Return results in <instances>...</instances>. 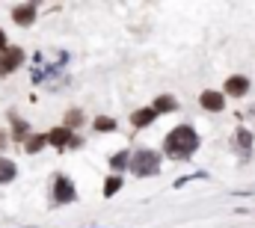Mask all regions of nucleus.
<instances>
[{"instance_id":"obj_1","label":"nucleus","mask_w":255,"mask_h":228,"mask_svg":"<svg viewBox=\"0 0 255 228\" xmlns=\"http://www.w3.org/2000/svg\"><path fill=\"white\" fill-rule=\"evenodd\" d=\"M196 148H199V133L193 130L190 124L172 127V130L166 133V139H163V151H166V157H172V160H187Z\"/></svg>"},{"instance_id":"obj_2","label":"nucleus","mask_w":255,"mask_h":228,"mask_svg":"<svg viewBox=\"0 0 255 228\" xmlns=\"http://www.w3.org/2000/svg\"><path fill=\"white\" fill-rule=\"evenodd\" d=\"M130 172H133L136 178L157 175V172H160V154H157V151H148V148H139L136 154H130Z\"/></svg>"},{"instance_id":"obj_3","label":"nucleus","mask_w":255,"mask_h":228,"mask_svg":"<svg viewBox=\"0 0 255 228\" xmlns=\"http://www.w3.org/2000/svg\"><path fill=\"white\" fill-rule=\"evenodd\" d=\"M74 199H77V190H74L71 178L60 175V178L54 181V205H68V202H74Z\"/></svg>"},{"instance_id":"obj_4","label":"nucleus","mask_w":255,"mask_h":228,"mask_svg":"<svg viewBox=\"0 0 255 228\" xmlns=\"http://www.w3.org/2000/svg\"><path fill=\"white\" fill-rule=\"evenodd\" d=\"M21 59H24V54H21V48H6L3 54H0V77H6V74H12L18 65H21Z\"/></svg>"},{"instance_id":"obj_5","label":"nucleus","mask_w":255,"mask_h":228,"mask_svg":"<svg viewBox=\"0 0 255 228\" xmlns=\"http://www.w3.org/2000/svg\"><path fill=\"white\" fill-rule=\"evenodd\" d=\"M36 3H24V6H15V12H12V18H15V24L18 27H30L33 21H36Z\"/></svg>"},{"instance_id":"obj_6","label":"nucleus","mask_w":255,"mask_h":228,"mask_svg":"<svg viewBox=\"0 0 255 228\" xmlns=\"http://www.w3.org/2000/svg\"><path fill=\"white\" fill-rule=\"evenodd\" d=\"M199 104H202L205 110H211V113H220V110L226 107V95H223V92H214V89H208V92H202Z\"/></svg>"},{"instance_id":"obj_7","label":"nucleus","mask_w":255,"mask_h":228,"mask_svg":"<svg viewBox=\"0 0 255 228\" xmlns=\"http://www.w3.org/2000/svg\"><path fill=\"white\" fill-rule=\"evenodd\" d=\"M247 92H250V80H247V77L235 74V77L226 80V95H232V98H244Z\"/></svg>"},{"instance_id":"obj_8","label":"nucleus","mask_w":255,"mask_h":228,"mask_svg":"<svg viewBox=\"0 0 255 228\" xmlns=\"http://www.w3.org/2000/svg\"><path fill=\"white\" fill-rule=\"evenodd\" d=\"M48 142H51V145H57V148H65V145H77V139L71 136V130H68V127H54V130L48 133Z\"/></svg>"},{"instance_id":"obj_9","label":"nucleus","mask_w":255,"mask_h":228,"mask_svg":"<svg viewBox=\"0 0 255 228\" xmlns=\"http://www.w3.org/2000/svg\"><path fill=\"white\" fill-rule=\"evenodd\" d=\"M154 118H157V113H154V107H142V110H136V113L130 115L133 127H145V124H151Z\"/></svg>"},{"instance_id":"obj_10","label":"nucleus","mask_w":255,"mask_h":228,"mask_svg":"<svg viewBox=\"0 0 255 228\" xmlns=\"http://www.w3.org/2000/svg\"><path fill=\"white\" fill-rule=\"evenodd\" d=\"M15 175H18V166H15L12 160L0 157V184H9V181H15Z\"/></svg>"},{"instance_id":"obj_11","label":"nucleus","mask_w":255,"mask_h":228,"mask_svg":"<svg viewBox=\"0 0 255 228\" xmlns=\"http://www.w3.org/2000/svg\"><path fill=\"white\" fill-rule=\"evenodd\" d=\"M235 145H238L241 151H250V148H253V133H250L247 127H241V130L235 133Z\"/></svg>"},{"instance_id":"obj_12","label":"nucleus","mask_w":255,"mask_h":228,"mask_svg":"<svg viewBox=\"0 0 255 228\" xmlns=\"http://www.w3.org/2000/svg\"><path fill=\"white\" fill-rule=\"evenodd\" d=\"M178 104H175V98H169V95H160L157 101H154V113H169V110H175Z\"/></svg>"},{"instance_id":"obj_13","label":"nucleus","mask_w":255,"mask_h":228,"mask_svg":"<svg viewBox=\"0 0 255 228\" xmlns=\"http://www.w3.org/2000/svg\"><path fill=\"white\" fill-rule=\"evenodd\" d=\"M119 190H122V178H119V175H110V178L104 181V196L110 199V196H116Z\"/></svg>"},{"instance_id":"obj_14","label":"nucleus","mask_w":255,"mask_h":228,"mask_svg":"<svg viewBox=\"0 0 255 228\" xmlns=\"http://www.w3.org/2000/svg\"><path fill=\"white\" fill-rule=\"evenodd\" d=\"M128 160H130V154H128V151H119V154H113V157H110V166H113V172H119V169H125V166H130Z\"/></svg>"},{"instance_id":"obj_15","label":"nucleus","mask_w":255,"mask_h":228,"mask_svg":"<svg viewBox=\"0 0 255 228\" xmlns=\"http://www.w3.org/2000/svg\"><path fill=\"white\" fill-rule=\"evenodd\" d=\"M45 142H48V136H45V133H36V136H30V142H27L24 148H27L30 154H36V151H39V148H42Z\"/></svg>"},{"instance_id":"obj_16","label":"nucleus","mask_w":255,"mask_h":228,"mask_svg":"<svg viewBox=\"0 0 255 228\" xmlns=\"http://www.w3.org/2000/svg\"><path fill=\"white\" fill-rule=\"evenodd\" d=\"M95 130H101V133H107V130H116V118H107V115L95 118Z\"/></svg>"},{"instance_id":"obj_17","label":"nucleus","mask_w":255,"mask_h":228,"mask_svg":"<svg viewBox=\"0 0 255 228\" xmlns=\"http://www.w3.org/2000/svg\"><path fill=\"white\" fill-rule=\"evenodd\" d=\"M65 121H68V124H80V121H83V115H80V110H71ZM68 124H65V127H68Z\"/></svg>"},{"instance_id":"obj_18","label":"nucleus","mask_w":255,"mask_h":228,"mask_svg":"<svg viewBox=\"0 0 255 228\" xmlns=\"http://www.w3.org/2000/svg\"><path fill=\"white\" fill-rule=\"evenodd\" d=\"M12 127H15V133H18V136H24V133H27V124H24V121H18L15 115H12Z\"/></svg>"},{"instance_id":"obj_19","label":"nucleus","mask_w":255,"mask_h":228,"mask_svg":"<svg viewBox=\"0 0 255 228\" xmlns=\"http://www.w3.org/2000/svg\"><path fill=\"white\" fill-rule=\"evenodd\" d=\"M3 51H6V33L0 30V54H3Z\"/></svg>"},{"instance_id":"obj_20","label":"nucleus","mask_w":255,"mask_h":228,"mask_svg":"<svg viewBox=\"0 0 255 228\" xmlns=\"http://www.w3.org/2000/svg\"><path fill=\"white\" fill-rule=\"evenodd\" d=\"M6 142H9V136H6V133L0 130V148H6Z\"/></svg>"}]
</instances>
